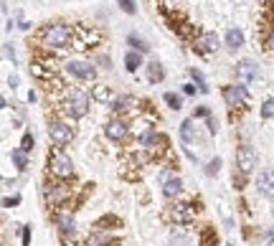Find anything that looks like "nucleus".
Instances as JSON below:
<instances>
[{
    "label": "nucleus",
    "instance_id": "1",
    "mask_svg": "<svg viewBox=\"0 0 274 246\" xmlns=\"http://www.w3.org/2000/svg\"><path fill=\"white\" fill-rule=\"evenodd\" d=\"M69 41H71V31L66 26H49L46 33H44V43H46V46L61 49V46H66Z\"/></svg>",
    "mask_w": 274,
    "mask_h": 246
},
{
    "label": "nucleus",
    "instance_id": "2",
    "mask_svg": "<svg viewBox=\"0 0 274 246\" xmlns=\"http://www.w3.org/2000/svg\"><path fill=\"white\" fill-rule=\"evenodd\" d=\"M87 109H89L87 94H84L81 89H74V92L69 94V99H66V112L71 117H84V115H87Z\"/></svg>",
    "mask_w": 274,
    "mask_h": 246
},
{
    "label": "nucleus",
    "instance_id": "3",
    "mask_svg": "<svg viewBox=\"0 0 274 246\" xmlns=\"http://www.w3.org/2000/svg\"><path fill=\"white\" fill-rule=\"evenodd\" d=\"M49 137L58 145V147H64V145H69L71 142V127H66L64 122H51L49 124Z\"/></svg>",
    "mask_w": 274,
    "mask_h": 246
},
{
    "label": "nucleus",
    "instance_id": "4",
    "mask_svg": "<svg viewBox=\"0 0 274 246\" xmlns=\"http://www.w3.org/2000/svg\"><path fill=\"white\" fill-rule=\"evenodd\" d=\"M49 168H51V173H54L56 178H71V175H74V163L66 158V155H54L51 163H49Z\"/></svg>",
    "mask_w": 274,
    "mask_h": 246
},
{
    "label": "nucleus",
    "instance_id": "5",
    "mask_svg": "<svg viewBox=\"0 0 274 246\" xmlns=\"http://www.w3.org/2000/svg\"><path fill=\"white\" fill-rule=\"evenodd\" d=\"M160 183H163V195H165V198H175V195L180 193V188H183L180 178H175L170 170L160 173Z\"/></svg>",
    "mask_w": 274,
    "mask_h": 246
},
{
    "label": "nucleus",
    "instance_id": "6",
    "mask_svg": "<svg viewBox=\"0 0 274 246\" xmlns=\"http://www.w3.org/2000/svg\"><path fill=\"white\" fill-rule=\"evenodd\" d=\"M236 165L241 173H251L257 168V152L251 147H239L236 150Z\"/></svg>",
    "mask_w": 274,
    "mask_h": 246
},
{
    "label": "nucleus",
    "instance_id": "7",
    "mask_svg": "<svg viewBox=\"0 0 274 246\" xmlns=\"http://www.w3.org/2000/svg\"><path fill=\"white\" fill-rule=\"evenodd\" d=\"M223 99L228 107H241L246 102V89L244 86H226L223 89Z\"/></svg>",
    "mask_w": 274,
    "mask_h": 246
},
{
    "label": "nucleus",
    "instance_id": "8",
    "mask_svg": "<svg viewBox=\"0 0 274 246\" xmlns=\"http://www.w3.org/2000/svg\"><path fill=\"white\" fill-rule=\"evenodd\" d=\"M69 74L76 79H94V66L87 61H69Z\"/></svg>",
    "mask_w": 274,
    "mask_h": 246
},
{
    "label": "nucleus",
    "instance_id": "9",
    "mask_svg": "<svg viewBox=\"0 0 274 246\" xmlns=\"http://www.w3.org/2000/svg\"><path fill=\"white\" fill-rule=\"evenodd\" d=\"M257 188L262 195H272L274 198V170H264L257 178Z\"/></svg>",
    "mask_w": 274,
    "mask_h": 246
},
{
    "label": "nucleus",
    "instance_id": "10",
    "mask_svg": "<svg viewBox=\"0 0 274 246\" xmlns=\"http://www.w3.org/2000/svg\"><path fill=\"white\" fill-rule=\"evenodd\" d=\"M193 216H196V208L193 206H175L173 211H170V218L175 221V223H188V221H193Z\"/></svg>",
    "mask_w": 274,
    "mask_h": 246
},
{
    "label": "nucleus",
    "instance_id": "11",
    "mask_svg": "<svg viewBox=\"0 0 274 246\" xmlns=\"http://www.w3.org/2000/svg\"><path fill=\"white\" fill-rule=\"evenodd\" d=\"M56 223H58V229H61V234H64V236H74L76 234V221H74L71 213H58Z\"/></svg>",
    "mask_w": 274,
    "mask_h": 246
},
{
    "label": "nucleus",
    "instance_id": "12",
    "mask_svg": "<svg viewBox=\"0 0 274 246\" xmlns=\"http://www.w3.org/2000/svg\"><path fill=\"white\" fill-rule=\"evenodd\" d=\"M124 135H127V124L122 120H112L107 124V137L110 140H124Z\"/></svg>",
    "mask_w": 274,
    "mask_h": 246
},
{
    "label": "nucleus",
    "instance_id": "13",
    "mask_svg": "<svg viewBox=\"0 0 274 246\" xmlns=\"http://www.w3.org/2000/svg\"><path fill=\"white\" fill-rule=\"evenodd\" d=\"M236 74H239V81H249V79L257 76V66L251 63V61H241L239 69H236Z\"/></svg>",
    "mask_w": 274,
    "mask_h": 246
},
{
    "label": "nucleus",
    "instance_id": "14",
    "mask_svg": "<svg viewBox=\"0 0 274 246\" xmlns=\"http://www.w3.org/2000/svg\"><path fill=\"white\" fill-rule=\"evenodd\" d=\"M198 46H201L203 51H216V49H219V36H216V33H203V36L198 38Z\"/></svg>",
    "mask_w": 274,
    "mask_h": 246
},
{
    "label": "nucleus",
    "instance_id": "15",
    "mask_svg": "<svg viewBox=\"0 0 274 246\" xmlns=\"http://www.w3.org/2000/svg\"><path fill=\"white\" fill-rule=\"evenodd\" d=\"M180 140H183L185 145L196 140V127H193V120H185V122L180 124Z\"/></svg>",
    "mask_w": 274,
    "mask_h": 246
},
{
    "label": "nucleus",
    "instance_id": "16",
    "mask_svg": "<svg viewBox=\"0 0 274 246\" xmlns=\"http://www.w3.org/2000/svg\"><path fill=\"white\" fill-rule=\"evenodd\" d=\"M226 43L231 49H239V46H244V33L239 31V28H231L228 33H226Z\"/></svg>",
    "mask_w": 274,
    "mask_h": 246
},
{
    "label": "nucleus",
    "instance_id": "17",
    "mask_svg": "<svg viewBox=\"0 0 274 246\" xmlns=\"http://www.w3.org/2000/svg\"><path fill=\"white\" fill-rule=\"evenodd\" d=\"M10 160H13V165H15L18 170H26V165H28V158H26V150H20V147H15V150L10 152Z\"/></svg>",
    "mask_w": 274,
    "mask_h": 246
},
{
    "label": "nucleus",
    "instance_id": "18",
    "mask_svg": "<svg viewBox=\"0 0 274 246\" xmlns=\"http://www.w3.org/2000/svg\"><path fill=\"white\" fill-rule=\"evenodd\" d=\"M140 63H142L140 51H127V56H124V66H127V71H137Z\"/></svg>",
    "mask_w": 274,
    "mask_h": 246
},
{
    "label": "nucleus",
    "instance_id": "19",
    "mask_svg": "<svg viewBox=\"0 0 274 246\" xmlns=\"http://www.w3.org/2000/svg\"><path fill=\"white\" fill-rule=\"evenodd\" d=\"M147 76H150V81H163L165 71H163V66L158 61H153L150 66H147Z\"/></svg>",
    "mask_w": 274,
    "mask_h": 246
},
{
    "label": "nucleus",
    "instance_id": "20",
    "mask_svg": "<svg viewBox=\"0 0 274 246\" xmlns=\"http://www.w3.org/2000/svg\"><path fill=\"white\" fill-rule=\"evenodd\" d=\"M110 86H94V99L97 102H110Z\"/></svg>",
    "mask_w": 274,
    "mask_h": 246
},
{
    "label": "nucleus",
    "instance_id": "21",
    "mask_svg": "<svg viewBox=\"0 0 274 246\" xmlns=\"http://www.w3.org/2000/svg\"><path fill=\"white\" fill-rule=\"evenodd\" d=\"M165 102H167V107H170V109H175V112L183 107V99H180L178 94H173V92H167V94H165Z\"/></svg>",
    "mask_w": 274,
    "mask_h": 246
},
{
    "label": "nucleus",
    "instance_id": "22",
    "mask_svg": "<svg viewBox=\"0 0 274 246\" xmlns=\"http://www.w3.org/2000/svg\"><path fill=\"white\" fill-rule=\"evenodd\" d=\"M262 117H264V120H274V97L262 104Z\"/></svg>",
    "mask_w": 274,
    "mask_h": 246
},
{
    "label": "nucleus",
    "instance_id": "23",
    "mask_svg": "<svg viewBox=\"0 0 274 246\" xmlns=\"http://www.w3.org/2000/svg\"><path fill=\"white\" fill-rule=\"evenodd\" d=\"M130 43H132V46H135V49H137L140 54H145V51H150V46H147V41H142V38H140V36H135V33L130 36Z\"/></svg>",
    "mask_w": 274,
    "mask_h": 246
},
{
    "label": "nucleus",
    "instance_id": "24",
    "mask_svg": "<svg viewBox=\"0 0 274 246\" xmlns=\"http://www.w3.org/2000/svg\"><path fill=\"white\" fill-rule=\"evenodd\" d=\"M155 140H158V135H155L153 129H147V132H142V137H140V145H142V147H150V145H153Z\"/></svg>",
    "mask_w": 274,
    "mask_h": 246
},
{
    "label": "nucleus",
    "instance_id": "25",
    "mask_svg": "<svg viewBox=\"0 0 274 246\" xmlns=\"http://www.w3.org/2000/svg\"><path fill=\"white\" fill-rule=\"evenodd\" d=\"M130 104H132V99H130V97H119V99H114V102H112V107H114L117 112L130 109Z\"/></svg>",
    "mask_w": 274,
    "mask_h": 246
},
{
    "label": "nucleus",
    "instance_id": "26",
    "mask_svg": "<svg viewBox=\"0 0 274 246\" xmlns=\"http://www.w3.org/2000/svg\"><path fill=\"white\" fill-rule=\"evenodd\" d=\"M191 76H193V79L198 81V89H201V92L206 94V92H208V84H206V79H203V74H201L198 69H191Z\"/></svg>",
    "mask_w": 274,
    "mask_h": 246
},
{
    "label": "nucleus",
    "instance_id": "27",
    "mask_svg": "<svg viewBox=\"0 0 274 246\" xmlns=\"http://www.w3.org/2000/svg\"><path fill=\"white\" fill-rule=\"evenodd\" d=\"M219 168H221V160H219V158H216V160H211V163L206 165V175H216Z\"/></svg>",
    "mask_w": 274,
    "mask_h": 246
},
{
    "label": "nucleus",
    "instance_id": "28",
    "mask_svg": "<svg viewBox=\"0 0 274 246\" xmlns=\"http://www.w3.org/2000/svg\"><path fill=\"white\" fill-rule=\"evenodd\" d=\"M117 3L122 5L124 13H135V3H132V0H117Z\"/></svg>",
    "mask_w": 274,
    "mask_h": 246
},
{
    "label": "nucleus",
    "instance_id": "29",
    "mask_svg": "<svg viewBox=\"0 0 274 246\" xmlns=\"http://www.w3.org/2000/svg\"><path fill=\"white\" fill-rule=\"evenodd\" d=\"M31 145H33V137H31V132H26V135H23V142H20V150H31Z\"/></svg>",
    "mask_w": 274,
    "mask_h": 246
},
{
    "label": "nucleus",
    "instance_id": "30",
    "mask_svg": "<svg viewBox=\"0 0 274 246\" xmlns=\"http://www.w3.org/2000/svg\"><path fill=\"white\" fill-rule=\"evenodd\" d=\"M193 117H206V120H208V117H211V112H208L206 107H198V109L193 112Z\"/></svg>",
    "mask_w": 274,
    "mask_h": 246
},
{
    "label": "nucleus",
    "instance_id": "31",
    "mask_svg": "<svg viewBox=\"0 0 274 246\" xmlns=\"http://www.w3.org/2000/svg\"><path fill=\"white\" fill-rule=\"evenodd\" d=\"M18 200H20V198L15 195V198H5V200H3V203H5L8 208H10V206H15V203H18Z\"/></svg>",
    "mask_w": 274,
    "mask_h": 246
},
{
    "label": "nucleus",
    "instance_id": "32",
    "mask_svg": "<svg viewBox=\"0 0 274 246\" xmlns=\"http://www.w3.org/2000/svg\"><path fill=\"white\" fill-rule=\"evenodd\" d=\"M183 92H185V94H196V86H193V84H185Z\"/></svg>",
    "mask_w": 274,
    "mask_h": 246
},
{
    "label": "nucleus",
    "instance_id": "33",
    "mask_svg": "<svg viewBox=\"0 0 274 246\" xmlns=\"http://www.w3.org/2000/svg\"><path fill=\"white\" fill-rule=\"evenodd\" d=\"M269 49H272V51H274V33H272V36H269Z\"/></svg>",
    "mask_w": 274,
    "mask_h": 246
},
{
    "label": "nucleus",
    "instance_id": "34",
    "mask_svg": "<svg viewBox=\"0 0 274 246\" xmlns=\"http://www.w3.org/2000/svg\"><path fill=\"white\" fill-rule=\"evenodd\" d=\"M269 246H274V231L269 234Z\"/></svg>",
    "mask_w": 274,
    "mask_h": 246
}]
</instances>
